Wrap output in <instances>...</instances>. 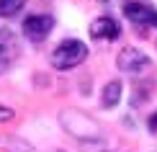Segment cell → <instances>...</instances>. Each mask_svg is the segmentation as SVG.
Listing matches in <instances>:
<instances>
[{
	"label": "cell",
	"mask_w": 157,
	"mask_h": 152,
	"mask_svg": "<svg viewBox=\"0 0 157 152\" xmlns=\"http://www.w3.org/2000/svg\"><path fill=\"white\" fill-rule=\"evenodd\" d=\"M98 3H106V0H98Z\"/></svg>",
	"instance_id": "cell-11"
},
{
	"label": "cell",
	"mask_w": 157,
	"mask_h": 152,
	"mask_svg": "<svg viewBox=\"0 0 157 152\" xmlns=\"http://www.w3.org/2000/svg\"><path fill=\"white\" fill-rule=\"evenodd\" d=\"M26 0H0V18H10L23 8Z\"/></svg>",
	"instance_id": "cell-8"
},
{
	"label": "cell",
	"mask_w": 157,
	"mask_h": 152,
	"mask_svg": "<svg viewBox=\"0 0 157 152\" xmlns=\"http://www.w3.org/2000/svg\"><path fill=\"white\" fill-rule=\"evenodd\" d=\"M147 127H149V131H157V114H152V116H149Z\"/></svg>",
	"instance_id": "cell-10"
},
{
	"label": "cell",
	"mask_w": 157,
	"mask_h": 152,
	"mask_svg": "<svg viewBox=\"0 0 157 152\" xmlns=\"http://www.w3.org/2000/svg\"><path fill=\"white\" fill-rule=\"evenodd\" d=\"M116 67L121 72H129V75H139V72L149 70V57L136 47H124L116 57Z\"/></svg>",
	"instance_id": "cell-2"
},
{
	"label": "cell",
	"mask_w": 157,
	"mask_h": 152,
	"mask_svg": "<svg viewBox=\"0 0 157 152\" xmlns=\"http://www.w3.org/2000/svg\"><path fill=\"white\" fill-rule=\"evenodd\" d=\"M88 57V44L80 39H67L52 52V67L54 70H72L85 62Z\"/></svg>",
	"instance_id": "cell-1"
},
{
	"label": "cell",
	"mask_w": 157,
	"mask_h": 152,
	"mask_svg": "<svg viewBox=\"0 0 157 152\" xmlns=\"http://www.w3.org/2000/svg\"><path fill=\"white\" fill-rule=\"evenodd\" d=\"M90 36L93 39H108V41H113V39L121 36V26L119 21H113L111 16H98L93 23H90Z\"/></svg>",
	"instance_id": "cell-5"
},
{
	"label": "cell",
	"mask_w": 157,
	"mask_h": 152,
	"mask_svg": "<svg viewBox=\"0 0 157 152\" xmlns=\"http://www.w3.org/2000/svg\"><path fill=\"white\" fill-rule=\"evenodd\" d=\"M10 57H13V34L0 29V72H5Z\"/></svg>",
	"instance_id": "cell-7"
},
{
	"label": "cell",
	"mask_w": 157,
	"mask_h": 152,
	"mask_svg": "<svg viewBox=\"0 0 157 152\" xmlns=\"http://www.w3.org/2000/svg\"><path fill=\"white\" fill-rule=\"evenodd\" d=\"M121 80H111L106 83V88H103V95H101V103L106 106V108H113V106H119L121 101Z\"/></svg>",
	"instance_id": "cell-6"
},
{
	"label": "cell",
	"mask_w": 157,
	"mask_h": 152,
	"mask_svg": "<svg viewBox=\"0 0 157 152\" xmlns=\"http://www.w3.org/2000/svg\"><path fill=\"white\" fill-rule=\"evenodd\" d=\"M8 119H13V108H8V106H0V121H8Z\"/></svg>",
	"instance_id": "cell-9"
},
{
	"label": "cell",
	"mask_w": 157,
	"mask_h": 152,
	"mask_svg": "<svg viewBox=\"0 0 157 152\" xmlns=\"http://www.w3.org/2000/svg\"><path fill=\"white\" fill-rule=\"evenodd\" d=\"M54 29V18L52 16H44V13H36V16H29L23 21V36L29 39V41H44V39L49 36V31Z\"/></svg>",
	"instance_id": "cell-3"
},
{
	"label": "cell",
	"mask_w": 157,
	"mask_h": 152,
	"mask_svg": "<svg viewBox=\"0 0 157 152\" xmlns=\"http://www.w3.org/2000/svg\"><path fill=\"white\" fill-rule=\"evenodd\" d=\"M121 10H124V16H126L129 21H134V23H149V26L157 29V10L149 8V5H144V3H139V0H126Z\"/></svg>",
	"instance_id": "cell-4"
}]
</instances>
